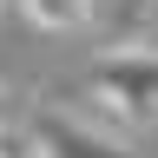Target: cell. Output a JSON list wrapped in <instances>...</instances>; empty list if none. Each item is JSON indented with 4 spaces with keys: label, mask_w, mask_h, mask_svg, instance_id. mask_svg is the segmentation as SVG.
Masks as SVG:
<instances>
[{
    "label": "cell",
    "mask_w": 158,
    "mask_h": 158,
    "mask_svg": "<svg viewBox=\"0 0 158 158\" xmlns=\"http://www.w3.org/2000/svg\"><path fill=\"white\" fill-rule=\"evenodd\" d=\"M20 13H27L40 33H79L92 20V0H20Z\"/></svg>",
    "instance_id": "3957f363"
},
{
    "label": "cell",
    "mask_w": 158,
    "mask_h": 158,
    "mask_svg": "<svg viewBox=\"0 0 158 158\" xmlns=\"http://www.w3.org/2000/svg\"><path fill=\"white\" fill-rule=\"evenodd\" d=\"M7 112H13V99H7V86H0V125H7Z\"/></svg>",
    "instance_id": "5b68a950"
},
{
    "label": "cell",
    "mask_w": 158,
    "mask_h": 158,
    "mask_svg": "<svg viewBox=\"0 0 158 158\" xmlns=\"http://www.w3.org/2000/svg\"><path fill=\"white\" fill-rule=\"evenodd\" d=\"M27 125H33V138H40V152H46V158H132L118 138L79 125V118H59V112H33Z\"/></svg>",
    "instance_id": "7a4b0ae2"
},
{
    "label": "cell",
    "mask_w": 158,
    "mask_h": 158,
    "mask_svg": "<svg viewBox=\"0 0 158 158\" xmlns=\"http://www.w3.org/2000/svg\"><path fill=\"white\" fill-rule=\"evenodd\" d=\"M132 46H152L158 53V0H145V20H138V40Z\"/></svg>",
    "instance_id": "277c9868"
},
{
    "label": "cell",
    "mask_w": 158,
    "mask_h": 158,
    "mask_svg": "<svg viewBox=\"0 0 158 158\" xmlns=\"http://www.w3.org/2000/svg\"><path fill=\"white\" fill-rule=\"evenodd\" d=\"M92 99L118 112L125 125H152L158 118V53L152 46H112L92 59Z\"/></svg>",
    "instance_id": "6da1fadb"
}]
</instances>
